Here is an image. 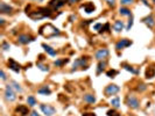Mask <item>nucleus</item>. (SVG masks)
I'll list each match as a JSON object with an SVG mask.
<instances>
[{
  "label": "nucleus",
  "instance_id": "nucleus-1",
  "mask_svg": "<svg viewBox=\"0 0 155 116\" xmlns=\"http://www.w3.org/2000/svg\"><path fill=\"white\" fill-rule=\"evenodd\" d=\"M39 34L42 35L43 37L46 39H51V37H55V36H58L61 34V31L58 28L54 27L51 23H47V24H43L39 30Z\"/></svg>",
  "mask_w": 155,
  "mask_h": 116
},
{
  "label": "nucleus",
  "instance_id": "nucleus-2",
  "mask_svg": "<svg viewBox=\"0 0 155 116\" xmlns=\"http://www.w3.org/2000/svg\"><path fill=\"white\" fill-rule=\"evenodd\" d=\"M53 9L50 7H39L38 9L33 11V12H28L27 15L34 19V20H40V19H45V17H49L51 16Z\"/></svg>",
  "mask_w": 155,
  "mask_h": 116
},
{
  "label": "nucleus",
  "instance_id": "nucleus-3",
  "mask_svg": "<svg viewBox=\"0 0 155 116\" xmlns=\"http://www.w3.org/2000/svg\"><path fill=\"white\" fill-rule=\"evenodd\" d=\"M4 99L7 101V102H14L16 100V92L14 91V88L11 86V84L6 85V87H5Z\"/></svg>",
  "mask_w": 155,
  "mask_h": 116
},
{
  "label": "nucleus",
  "instance_id": "nucleus-4",
  "mask_svg": "<svg viewBox=\"0 0 155 116\" xmlns=\"http://www.w3.org/2000/svg\"><path fill=\"white\" fill-rule=\"evenodd\" d=\"M126 105H127V107H130L131 109H138L140 107V102L138 100V98L132 95V94L126 96Z\"/></svg>",
  "mask_w": 155,
  "mask_h": 116
},
{
  "label": "nucleus",
  "instance_id": "nucleus-5",
  "mask_svg": "<svg viewBox=\"0 0 155 116\" xmlns=\"http://www.w3.org/2000/svg\"><path fill=\"white\" fill-rule=\"evenodd\" d=\"M120 91V87L116 84H110L105 87V89H104V94H105V96L106 98H110V96H112V95H116L117 93H119Z\"/></svg>",
  "mask_w": 155,
  "mask_h": 116
},
{
  "label": "nucleus",
  "instance_id": "nucleus-6",
  "mask_svg": "<svg viewBox=\"0 0 155 116\" xmlns=\"http://www.w3.org/2000/svg\"><path fill=\"white\" fill-rule=\"evenodd\" d=\"M109 55H110V51L106 49V48H101V49H99V50L96 51L94 58H96L98 62H101V61H105V59L109 57Z\"/></svg>",
  "mask_w": 155,
  "mask_h": 116
},
{
  "label": "nucleus",
  "instance_id": "nucleus-7",
  "mask_svg": "<svg viewBox=\"0 0 155 116\" xmlns=\"http://www.w3.org/2000/svg\"><path fill=\"white\" fill-rule=\"evenodd\" d=\"M34 39H34L33 36H31V35H28V34H20V35L18 36L16 41H18V43H19V44H21V45H26V44H28V43L33 42Z\"/></svg>",
  "mask_w": 155,
  "mask_h": 116
},
{
  "label": "nucleus",
  "instance_id": "nucleus-8",
  "mask_svg": "<svg viewBox=\"0 0 155 116\" xmlns=\"http://www.w3.org/2000/svg\"><path fill=\"white\" fill-rule=\"evenodd\" d=\"M65 4H68V0H50L49 1V7L53 11H57L63 6H65Z\"/></svg>",
  "mask_w": 155,
  "mask_h": 116
},
{
  "label": "nucleus",
  "instance_id": "nucleus-9",
  "mask_svg": "<svg viewBox=\"0 0 155 116\" xmlns=\"http://www.w3.org/2000/svg\"><path fill=\"white\" fill-rule=\"evenodd\" d=\"M40 109L45 114V116H54L56 113L55 107L50 106V105H40Z\"/></svg>",
  "mask_w": 155,
  "mask_h": 116
},
{
  "label": "nucleus",
  "instance_id": "nucleus-10",
  "mask_svg": "<svg viewBox=\"0 0 155 116\" xmlns=\"http://www.w3.org/2000/svg\"><path fill=\"white\" fill-rule=\"evenodd\" d=\"M87 57H79V58H77L75 62H74V69H72V71H75V70H77L78 67H86L87 66Z\"/></svg>",
  "mask_w": 155,
  "mask_h": 116
},
{
  "label": "nucleus",
  "instance_id": "nucleus-11",
  "mask_svg": "<svg viewBox=\"0 0 155 116\" xmlns=\"http://www.w3.org/2000/svg\"><path fill=\"white\" fill-rule=\"evenodd\" d=\"M132 45V41L128 39H119L118 42L116 43V50H123L125 48H127V46Z\"/></svg>",
  "mask_w": 155,
  "mask_h": 116
},
{
  "label": "nucleus",
  "instance_id": "nucleus-12",
  "mask_svg": "<svg viewBox=\"0 0 155 116\" xmlns=\"http://www.w3.org/2000/svg\"><path fill=\"white\" fill-rule=\"evenodd\" d=\"M141 21H142V23H145L149 29H154L155 28V17L153 16V14H150V15H147L146 17H143Z\"/></svg>",
  "mask_w": 155,
  "mask_h": 116
},
{
  "label": "nucleus",
  "instance_id": "nucleus-13",
  "mask_svg": "<svg viewBox=\"0 0 155 116\" xmlns=\"http://www.w3.org/2000/svg\"><path fill=\"white\" fill-rule=\"evenodd\" d=\"M8 67L12 70V71L16 72V73H19V72L21 71V65L18 62H15L13 58H9V59H8Z\"/></svg>",
  "mask_w": 155,
  "mask_h": 116
},
{
  "label": "nucleus",
  "instance_id": "nucleus-14",
  "mask_svg": "<svg viewBox=\"0 0 155 116\" xmlns=\"http://www.w3.org/2000/svg\"><path fill=\"white\" fill-rule=\"evenodd\" d=\"M13 12V7L7 5L6 2H1L0 4V13L1 14H11Z\"/></svg>",
  "mask_w": 155,
  "mask_h": 116
},
{
  "label": "nucleus",
  "instance_id": "nucleus-15",
  "mask_svg": "<svg viewBox=\"0 0 155 116\" xmlns=\"http://www.w3.org/2000/svg\"><path fill=\"white\" fill-rule=\"evenodd\" d=\"M15 113L20 114V116H26L27 114H29L28 111V107L27 106H23V105H19L15 109Z\"/></svg>",
  "mask_w": 155,
  "mask_h": 116
},
{
  "label": "nucleus",
  "instance_id": "nucleus-16",
  "mask_svg": "<svg viewBox=\"0 0 155 116\" xmlns=\"http://www.w3.org/2000/svg\"><path fill=\"white\" fill-rule=\"evenodd\" d=\"M83 8H84L85 13H87V14H91V13H93V12H94V9H96L94 5H93L91 1H89V2H85V4L83 5Z\"/></svg>",
  "mask_w": 155,
  "mask_h": 116
},
{
  "label": "nucleus",
  "instance_id": "nucleus-17",
  "mask_svg": "<svg viewBox=\"0 0 155 116\" xmlns=\"http://www.w3.org/2000/svg\"><path fill=\"white\" fill-rule=\"evenodd\" d=\"M124 28H125V23L121 20H117L116 22H114V24H113V29L117 33H120L121 30H124Z\"/></svg>",
  "mask_w": 155,
  "mask_h": 116
},
{
  "label": "nucleus",
  "instance_id": "nucleus-18",
  "mask_svg": "<svg viewBox=\"0 0 155 116\" xmlns=\"http://www.w3.org/2000/svg\"><path fill=\"white\" fill-rule=\"evenodd\" d=\"M83 100H84V102L89 103V105H93V103L96 102V96H94L93 94L87 93V94H85V95L83 96Z\"/></svg>",
  "mask_w": 155,
  "mask_h": 116
},
{
  "label": "nucleus",
  "instance_id": "nucleus-19",
  "mask_svg": "<svg viewBox=\"0 0 155 116\" xmlns=\"http://www.w3.org/2000/svg\"><path fill=\"white\" fill-rule=\"evenodd\" d=\"M42 48L45 49V51H46L47 54L49 55V56H51V57H55V56H56V54H57L55 49H53L50 45H47L46 43H43V44H42Z\"/></svg>",
  "mask_w": 155,
  "mask_h": 116
},
{
  "label": "nucleus",
  "instance_id": "nucleus-20",
  "mask_svg": "<svg viewBox=\"0 0 155 116\" xmlns=\"http://www.w3.org/2000/svg\"><path fill=\"white\" fill-rule=\"evenodd\" d=\"M38 93H39V94H42V95H50V94H51V89H50V87L48 85H45V86H42V87H40Z\"/></svg>",
  "mask_w": 155,
  "mask_h": 116
},
{
  "label": "nucleus",
  "instance_id": "nucleus-21",
  "mask_svg": "<svg viewBox=\"0 0 155 116\" xmlns=\"http://www.w3.org/2000/svg\"><path fill=\"white\" fill-rule=\"evenodd\" d=\"M119 14L121 16H127V17H130V16L132 15V12H131V9L128 7L123 6V7H120V9H119Z\"/></svg>",
  "mask_w": 155,
  "mask_h": 116
},
{
  "label": "nucleus",
  "instance_id": "nucleus-22",
  "mask_svg": "<svg viewBox=\"0 0 155 116\" xmlns=\"http://www.w3.org/2000/svg\"><path fill=\"white\" fill-rule=\"evenodd\" d=\"M121 66L124 67L126 71H128V72H131V73H133V74H139V70L134 69L133 66H131V65H128V64H126V63H123L121 64Z\"/></svg>",
  "mask_w": 155,
  "mask_h": 116
},
{
  "label": "nucleus",
  "instance_id": "nucleus-23",
  "mask_svg": "<svg viewBox=\"0 0 155 116\" xmlns=\"http://www.w3.org/2000/svg\"><path fill=\"white\" fill-rule=\"evenodd\" d=\"M155 77V67L153 66H148L146 70V78L147 79H152Z\"/></svg>",
  "mask_w": 155,
  "mask_h": 116
},
{
  "label": "nucleus",
  "instance_id": "nucleus-24",
  "mask_svg": "<svg viewBox=\"0 0 155 116\" xmlns=\"http://www.w3.org/2000/svg\"><path fill=\"white\" fill-rule=\"evenodd\" d=\"M106 65H107V62H106V61H101V62L98 63V66H97V74H101V72L105 70Z\"/></svg>",
  "mask_w": 155,
  "mask_h": 116
},
{
  "label": "nucleus",
  "instance_id": "nucleus-25",
  "mask_svg": "<svg viewBox=\"0 0 155 116\" xmlns=\"http://www.w3.org/2000/svg\"><path fill=\"white\" fill-rule=\"evenodd\" d=\"M68 62H69L68 58H67V59H65V58H63V59H56V61L54 62V65L56 66V67H62L63 65L67 64Z\"/></svg>",
  "mask_w": 155,
  "mask_h": 116
},
{
  "label": "nucleus",
  "instance_id": "nucleus-26",
  "mask_svg": "<svg viewBox=\"0 0 155 116\" xmlns=\"http://www.w3.org/2000/svg\"><path fill=\"white\" fill-rule=\"evenodd\" d=\"M111 105H112V107H113V108L118 109L119 107H120V99H119L118 96L112 98V99H111Z\"/></svg>",
  "mask_w": 155,
  "mask_h": 116
},
{
  "label": "nucleus",
  "instance_id": "nucleus-27",
  "mask_svg": "<svg viewBox=\"0 0 155 116\" xmlns=\"http://www.w3.org/2000/svg\"><path fill=\"white\" fill-rule=\"evenodd\" d=\"M9 84H11V86L14 88V91H15L16 93L22 92V88H21V86H20V84H19V83H16V81H14V80H13V81H11Z\"/></svg>",
  "mask_w": 155,
  "mask_h": 116
},
{
  "label": "nucleus",
  "instance_id": "nucleus-28",
  "mask_svg": "<svg viewBox=\"0 0 155 116\" xmlns=\"http://www.w3.org/2000/svg\"><path fill=\"white\" fill-rule=\"evenodd\" d=\"M27 103H28V106H31V107H34V106L36 105V99H35L33 95H29V96L27 98Z\"/></svg>",
  "mask_w": 155,
  "mask_h": 116
},
{
  "label": "nucleus",
  "instance_id": "nucleus-29",
  "mask_svg": "<svg viewBox=\"0 0 155 116\" xmlns=\"http://www.w3.org/2000/svg\"><path fill=\"white\" fill-rule=\"evenodd\" d=\"M36 66L39 67L41 71H43V72H48L49 71V67H48V65H45L42 62H38L36 63Z\"/></svg>",
  "mask_w": 155,
  "mask_h": 116
},
{
  "label": "nucleus",
  "instance_id": "nucleus-30",
  "mask_svg": "<svg viewBox=\"0 0 155 116\" xmlns=\"http://www.w3.org/2000/svg\"><path fill=\"white\" fill-rule=\"evenodd\" d=\"M118 74V71L117 70H109L107 72H106V76L109 78H114Z\"/></svg>",
  "mask_w": 155,
  "mask_h": 116
},
{
  "label": "nucleus",
  "instance_id": "nucleus-31",
  "mask_svg": "<svg viewBox=\"0 0 155 116\" xmlns=\"http://www.w3.org/2000/svg\"><path fill=\"white\" fill-rule=\"evenodd\" d=\"M134 1H135V0H120V4H121L123 6H125V7H127V6L134 4Z\"/></svg>",
  "mask_w": 155,
  "mask_h": 116
},
{
  "label": "nucleus",
  "instance_id": "nucleus-32",
  "mask_svg": "<svg viewBox=\"0 0 155 116\" xmlns=\"http://www.w3.org/2000/svg\"><path fill=\"white\" fill-rule=\"evenodd\" d=\"M133 21H134V17H133V15H131L130 19H128V23L126 26V30H131V28H132L133 26Z\"/></svg>",
  "mask_w": 155,
  "mask_h": 116
},
{
  "label": "nucleus",
  "instance_id": "nucleus-33",
  "mask_svg": "<svg viewBox=\"0 0 155 116\" xmlns=\"http://www.w3.org/2000/svg\"><path fill=\"white\" fill-rule=\"evenodd\" d=\"M103 27H104V24H103V23H96V24H94V27H93V29H94V30H97L98 33H101Z\"/></svg>",
  "mask_w": 155,
  "mask_h": 116
},
{
  "label": "nucleus",
  "instance_id": "nucleus-34",
  "mask_svg": "<svg viewBox=\"0 0 155 116\" xmlns=\"http://www.w3.org/2000/svg\"><path fill=\"white\" fill-rule=\"evenodd\" d=\"M107 116H121V115L117 111L116 109H110L109 111H107Z\"/></svg>",
  "mask_w": 155,
  "mask_h": 116
},
{
  "label": "nucleus",
  "instance_id": "nucleus-35",
  "mask_svg": "<svg viewBox=\"0 0 155 116\" xmlns=\"http://www.w3.org/2000/svg\"><path fill=\"white\" fill-rule=\"evenodd\" d=\"M9 48H11L9 43H7L6 41H4V42H2V44H1V49H2L4 51H7V50H9Z\"/></svg>",
  "mask_w": 155,
  "mask_h": 116
},
{
  "label": "nucleus",
  "instance_id": "nucleus-36",
  "mask_svg": "<svg viewBox=\"0 0 155 116\" xmlns=\"http://www.w3.org/2000/svg\"><path fill=\"white\" fill-rule=\"evenodd\" d=\"M106 2H107V5H109L110 7H114L116 6V0H105Z\"/></svg>",
  "mask_w": 155,
  "mask_h": 116
},
{
  "label": "nucleus",
  "instance_id": "nucleus-37",
  "mask_svg": "<svg viewBox=\"0 0 155 116\" xmlns=\"http://www.w3.org/2000/svg\"><path fill=\"white\" fill-rule=\"evenodd\" d=\"M139 86L140 87H138V91H139V92H143V91L147 88V86L145 85V84H141V85H139Z\"/></svg>",
  "mask_w": 155,
  "mask_h": 116
},
{
  "label": "nucleus",
  "instance_id": "nucleus-38",
  "mask_svg": "<svg viewBox=\"0 0 155 116\" xmlns=\"http://www.w3.org/2000/svg\"><path fill=\"white\" fill-rule=\"evenodd\" d=\"M0 76H1V80H6V79H7V77H6L5 71H4V70H1V71H0Z\"/></svg>",
  "mask_w": 155,
  "mask_h": 116
},
{
  "label": "nucleus",
  "instance_id": "nucleus-39",
  "mask_svg": "<svg viewBox=\"0 0 155 116\" xmlns=\"http://www.w3.org/2000/svg\"><path fill=\"white\" fill-rule=\"evenodd\" d=\"M82 116H96V114L94 113H83Z\"/></svg>",
  "mask_w": 155,
  "mask_h": 116
},
{
  "label": "nucleus",
  "instance_id": "nucleus-40",
  "mask_svg": "<svg viewBox=\"0 0 155 116\" xmlns=\"http://www.w3.org/2000/svg\"><path fill=\"white\" fill-rule=\"evenodd\" d=\"M78 1H79V0H68V4H69V5H74V4H76Z\"/></svg>",
  "mask_w": 155,
  "mask_h": 116
},
{
  "label": "nucleus",
  "instance_id": "nucleus-41",
  "mask_svg": "<svg viewBox=\"0 0 155 116\" xmlns=\"http://www.w3.org/2000/svg\"><path fill=\"white\" fill-rule=\"evenodd\" d=\"M29 116H40V114H38V111L34 110V111H31V114H29Z\"/></svg>",
  "mask_w": 155,
  "mask_h": 116
},
{
  "label": "nucleus",
  "instance_id": "nucleus-42",
  "mask_svg": "<svg viewBox=\"0 0 155 116\" xmlns=\"http://www.w3.org/2000/svg\"><path fill=\"white\" fill-rule=\"evenodd\" d=\"M4 23H5V20H4V19H0V24L4 26Z\"/></svg>",
  "mask_w": 155,
  "mask_h": 116
},
{
  "label": "nucleus",
  "instance_id": "nucleus-43",
  "mask_svg": "<svg viewBox=\"0 0 155 116\" xmlns=\"http://www.w3.org/2000/svg\"><path fill=\"white\" fill-rule=\"evenodd\" d=\"M34 1H43V0H34Z\"/></svg>",
  "mask_w": 155,
  "mask_h": 116
},
{
  "label": "nucleus",
  "instance_id": "nucleus-44",
  "mask_svg": "<svg viewBox=\"0 0 155 116\" xmlns=\"http://www.w3.org/2000/svg\"><path fill=\"white\" fill-rule=\"evenodd\" d=\"M153 2H154V4H155V0H153Z\"/></svg>",
  "mask_w": 155,
  "mask_h": 116
}]
</instances>
